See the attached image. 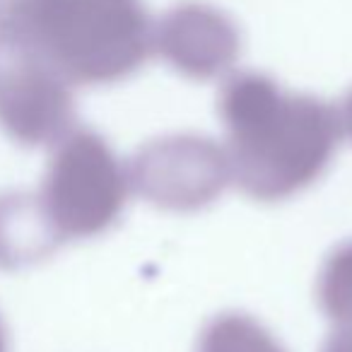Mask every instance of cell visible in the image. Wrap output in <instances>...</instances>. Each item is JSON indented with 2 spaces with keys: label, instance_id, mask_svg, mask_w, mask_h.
I'll return each mask as SVG.
<instances>
[{
  "label": "cell",
  "instance_id": "1",
  "mask_svg": "<svg viewBox=\"0 0 352 352\" xmlns=\"http://www.w3.org/2000/svg\"><path fill=\"white\" fill-rule=\"evenodd\" d=\"M230 179L256 201H285L311 186L340 145V123L311 99H283L256 80L222 102Z\"/></svg>",
  "mask_w": 352,
  "mask_h": 352
},
{
  "label": "cell",
  "instance_id": "2",
  "mask_svg": "<svg viewBox=\"0 0 352 352\" xmlns=\"http://www.w3.org/2000/svg\"><path fill=\"white\" fill-rule=\"evenodd\" d=\"M131 176L99 133H65L51 155L39 201L56 234L87 239L121 217Z\"/></svg>",
  "mask_w": 352,
  "mask_h": 352
},
{
  "label": "cell",
  "instance_id": "3",
  "mask_svg": "<svg viewBox=\"0 0 352 352\" xmlns=\"http://www.w3.org/2000/svg\"><path fill=\"white\" fill-rule=\"evenodd\" d=\"M128 176L145 201L176 212L206 208L232 182L225 147L193 133L147 142L133 157Z\"/></svg>",
  "mask_w": 352,
  "mask_h": 352
},
{
  "label": "cell",
  "instance_id": "4",
  "mask_svg": "<svg viewBox=\"0 0 352 352\" xmlns=\"http://www.w3.org/2000/svg\"><path fill=\"white\" fill-rule=\"evenodd\" d=\"M60 236L46 217L39 196L3 193L0 196V265L25 268L46 258Z\"/></svg>",
  "mask_w": 352,
  "mask_h": 352
},
{
  "label": "cell",
  "instance_id": "5",
  "mask_svg": "<svg viewBox=\"0 0 352 352\" xmlns=\"http://www.w3.org/2000/svg\"><path fill=\"white\" fill-rule=\"evenodd\" d=\"M198 352H287L273 333L249 314H220L203 328Z\"/></svg>",
  "mask_w": 352,
  "mask_h": 352
},
{
  "label": "cell",
  "instance_id": "6",
  "mask_svg": "<svg viewBox=\"0 0 352 352\" xmlns=\"http://www.w3.org/2000/svg\"><path fill=\"white\" fill-rule=\"evenodd\" d=\"M318 304L338 326H352V241L328 256L318 275Z\"/></svg>",
  "mask_w": 352,
  "mask_h": 352
},
{
  "label": "cell",
  "instance_id": "7",
  "mask_svg": "<svg viewBox=\"0 0 352 352\" xmlns=\"http://www.w3.org/2000/svg\"><path fill=\"white\" fill-rule=\"evenodd\" d=\"M321 352H352V326H340L328 336Z\"/></svg>",
  "mask_w": 352,
  "mask_h": 352
},
{
  "label": "cell",
  "instance_id": "8",
  "mask_svg": "<svg viewBox=\"0 0 352 352\" xmlns=\"http://www.w3.org/2000/svg\"><path fill=\"white\" fill-rule=\"evenodd\" d=\"M345 126H347V133L352 135V99L347 102V111H345Z\"/></svg>",
  "mask_w": 352,
  "mask_h": 352
},
{
  "label": "cell",
  "instance_id": "9",
  "mask_svg": "<svg viewBox=\"0 0 352 352\" xmlns=\"http://www.w3.org/2000/svg\"><path fill=\"white\" fill-rule=\"evenodd\" d=\"M0 352H8V342H6V331H3V323H0Z\"/></svg>",
  "mask_w": 352,
  "mask_h": 352
}]
</instances>
